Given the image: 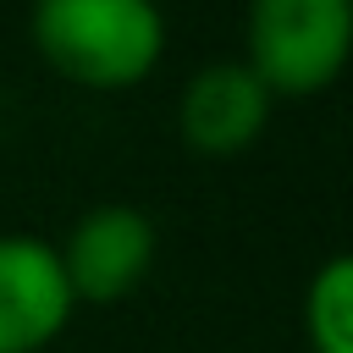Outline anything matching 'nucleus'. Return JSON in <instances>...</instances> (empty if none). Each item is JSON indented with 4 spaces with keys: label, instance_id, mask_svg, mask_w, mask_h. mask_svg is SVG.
<instances>
[{
    "label": "nucleus",
    "instance_id": "1",
    "mask_svg": "<svg viewBox=\"0 0 353 353\" xmlns=\"http://www.w3.org/2000/svg\"><path fill=\"white\" fill-rule=\"evenodd\" d=\"M28 44L61 83L127 94L160 72L171 22L160 0H28Z\"/></svg>",
    "mask_w": 353,
    "mask_h": 353
},
{
    "label": "nucleus",
    "instance_id": "2",
    "mask_svg": "<svg viewBox=\"0 0 353 353\" xmlns=\"http://www.w3.org/2000/svg\"><path fill=\"white\" fill-rule=\"evenodd\" d=\"M353 44V0H248L243 66L270 99H320L336 88Z\"/></svg>",
    "mask_w": 353,
    "mask_h": 353
},
{
    "label": "nucleus",
    "instance_id": "3",
    "mask_svg": "<svg viewBox=\"0 0 353 353\" xmlns=\"http://www.w3.org/2000/svg\"><path fill=\"white\" fill-rule=\"evenodd\" d=\"M55 254H61L77 309H110L154 276L160 232H154L149 210H138L127 199H105L72 221V232L55 243Z\"/></svg>",
    "mask_w": 353,
    "mask_h": 353
},
{
    "label": "nucleus",
    "instance_id": "4",
    "mask_svg": "<svg viewBox=\"0 0 353 353\" xmlns=\"http://www.w3.org/2000/svg\"><path fill=\"white\" fill-rule=\"evenodd\" d=\"M77 314L61 254L39 232H0V353H50Z\"/></svg>",
    "mask_w": 353,
    "mask_h": 353
},
{
    "label": "nucleus",
    "instance_id": "5",
    "mask_svg": "<svg viewBox=\"0 0 353 353\" xmlns=\"http://www.w3.org/2000/svg\"><path fill=\"white\" fill-rule=\"evenodd\" d=\"M270 110H276V99L237 55L204 61L176 88V132L193 154H210V160H232V154L254 149L270 127Z\"/></svg>",
    "mask_w": 353,
    "mask_h": 353
},
{
    "label": "nucleus",
    "instance_id": "6",
    "mask_svg": "<svg viewBox=\"0 0 353 353\" xmlns=\"http://www.w3.org/2000/svg\"><path fill=\"white\" fill-rule=\"evenodd\" d=\"M303 347L309 353H353V259L325 254L303 281Z\"/></svg>",
    "mask_w": 353,
    "mask_h": 353
}]
</instances>
